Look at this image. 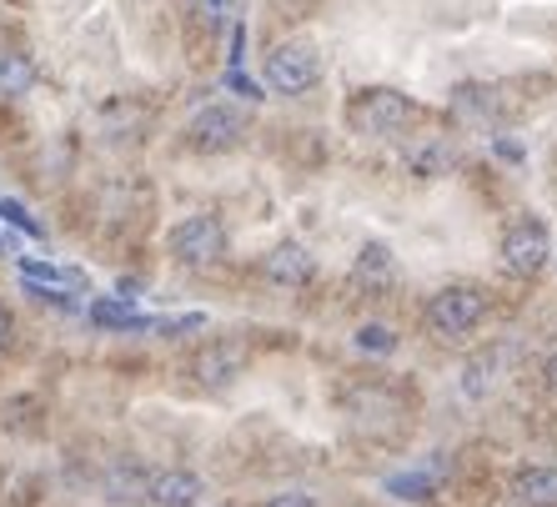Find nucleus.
<instances>
[{
    "label": "nucleus",
    "instance_id": "nucleus-1",
    "mask_svg": "<svg viewBox=\"0 0 557 507\" xmlns=\"http://www.w3.org/2000/svg\"><path fill=\"white\" fill-rule=\"evenodd\" d=\"M347 121L351 131H362L372 141H392V136H407L422 121V111H417L412 96L392 91V86H372V91H362L347 106Z\"/></svg>",
    "mask_w": 557,
    "mask_h": 507
},
{
    "label": "nucleus",
    "instance_id": "nucleus-2",
    "mask_svg": "<svg viewBox=\"0 0 557 507\" xmlns=\"http://www.w3.org/2000/svg\"><path fill=\"white\" fill-rule=\"evenodd\" d=\"M487 322V292L482 286H442L428 301V326L442 342H462Z\"/></svg>",
    "mask_w": 557,
    "mask_h": 507
},
{
    "label": "nucleus",
    "instance_id": "nucleus-3",
    "mask_svg": "<svg viewBox=\"0 0 557 507\" xmlns=\"http://www.w3.org/2000/svg\"><path fill=\"white\" fill-rule=\"evenodd\" d=\"M322 81V51L311 40L292 36V40H276L267 51V86L282 96H301Z\"/></svg>",
    "mask_w": 557,
    "mask_h": 507
},
{
    "label": "nucleus",
    "instance_id": "nucleus-4",
    "mask_svg": "<svg viewBox=\"0 0 557 507\" xmlns=\"http://www.w3.org/2000/svg\"><path fill=\"white\" fill-rule=\"evenodd\" d=\"M497 257H503V272L507 276L528 282V276H537L547 267V257H553V232H547L537 217H522V222H512L503 232V247H497Z\"/></svg>",
    "mask_w": 557,
    "mask_h": 507
},
{
    "label": "nucleus",
    "instance_id": "nucleus-5",
    "mask_svg": "<svg viewBox=\"0 0 557 507\" xmlns=\"http://www.w3.org/2000/svg\"><path fill=\"white\" fill-rule=\"evenodd\" d=\"M247 126H251V116L242 106H207V111H196L191 126H186V146L201 151V157H221V151L242 146Z\"/></svg>",
    "mask_w": 557,
    "mask_h": 507
},
{
    "label": "nucleus",
    "instance_id": "nucleus-6",
    "mask_svg": "<svg viewBox=\"0 0 557 507\" xmlns=\"http://www.w3.org/2000/svg\"><path fill=\"white\" fill-rule=\"evenodd\" d=\"M221 251H226V226L211 211H196V217L171 226V257L182 267H216Z\"/></svg>",
    "mask_w": 557,
    "mask_h": 507
},
{
    "label": "nucleus",
    "instance_id": "nucleus-7",
    "mask_svg": "<svg viewBox=\"0 0 557 507\" xmlns=\"http://www.w3.org/2000/svg\"><path fill=\"white\" fill-rule=\"evenodd\" d=\"M247 342L236 337H221V342H207V347L191 357V378L201 382V387H226V382H236L242 372H247Z\"/></svg>",
    "mask_w": 557,
    "mask_h": 507
},
{
    "label": "nucleus",
    "instance_id": "nucleus-8",
    "mask_svg": "<svg viewBox=\"0 0 557 507\" xmlns=\"http://www.w3.org/2000/svg\"><path fill=\"white\" fill-rule=\"evenodd\" d=\"M261 276L272 286H307L311 276H317V257H311L301 242H276V247L267 251V261H261Z\"/></svg>",
    "mask_w": 557,
    "mask_h": 507
},
{
    "label": "nucleus",
    "instance_id": "nucleus-9",
    "mask_svg": "<svg viewBox=\"0 0 557 507\" xmlns=\"http://www.w3.org/2000/svg\"><path fill=\"white\" fill-rule=\"evenodd\" d=\"M146 497H151L156 507H196V503H201V478H196V472H186V468L151 472Z\"/></svg>",
    "mask_w": 557,
    "mask_h": 507
},
{
    "label": "nucleus",
    "instance_id": "nucleus-10",
    "mask_svg": "<svg viewBox=\"0 0 557 507\" xmlns=\"http://www.w3.org/2000/svg\"><path fill=\"white\" fill-rule=\"evenodd\" d=\"M512 507H557V468H518L507 482Z\"/></svg>",
    "mask_w": 557,
    "mask_h": 507
},
{
    "label": "nucleus",
    "instance_id": "nucleus-11",
    "mask_svg": "<svg viewBox=\"0 0 557 507\" xmlns=\"http://www.w3.org/2000/svg\"><path fill=\"white\" fill-rule=\"evenodd\" d=\"M351 276L362 286H387L392 276H397V251L387 247V242H367L362 251H357V267H351Z\"/></svg>",
    "mask_w": 557,
    "mask_h": 507
},
{
    "label": "nucleus",
    "instance_id": "nucleus-12",
    "mask_svg": "<svg viewBox=\"0 0 557 507\" xmlns=\"http://www.w3.org/2000/svg\"><path fill=\"white\" fill-rule=\"evenodd\" d=\"M21 282L30 286H55V292H86V272H76V267H51V261H26L21 257Z\"/></svg>",
    "mask_w": 557,
    "mask_h": 507
},
{
    "label": "nucleus",
    "instance_id": "nucleus-13",
    "mask_svg": "<svg viewBox=\"0 0 557 507\" xmlns=\"http://www.w3.org/2000/svg\"><path fill=\"white\" fill-rule=\"evenodd\" d=\"M36 86V61L26 51H0V96L15 101V96H26Z\"/></svg>",
    "mask_w": 557,
    "mask_h": 507
},
{
    "label": "nucleus",
    "instance_id": "nucleus-14",
    "mask_svg": "<svg viewBox=\"0 0 557 507\" xmlns=\"http://www.w3.org/2000/svg\"><path fill=\"white\" fill-rule=\"evenodd\" d=\"M236 15H242V0H191V21L207 36H221L226 26H236Z\"/></svg>",
    "mask_w": 557,
    "mask_h": 507
},
{
    "label": "nucleus",
    "instance_id": "nucleus-15",
    "mask_svg": "<svg viewBox=\"0 0 557 507\" xmlns=\"http://www.w3.org/2000/svg\"><path fill=\"white\" fill-rule=\"evenodd\" d=\"M146 472L136 468V462H121L116 472H106V493H111V503L116 507H126V503H141L146 497Z\"/></svg>",
    "mask_w": 557,
    "mask_h": 507
},
{
    "label": "nucleus",
    "instance_id": "nucleus-16",
    "mask_svg": "<svg viewBox=\"0 0 557 507\" xmlns=\"http://www.w3.org/2000/svg\"><path fill=\"white\" fill-rule=\"evenodd\" d=\"M91 322H96V326H116V332H146V326H151V317L131 312L126 301L101 297V301H91Z\"/></svg>",
    "mask_w": 557,
    "mask_h": 507
},
{
    "label": "nucleus",
    "instance_id": "nucleus-17",
    "mask_svg": "<svg viewBox=\"0 0 557 507\" xmlns=\"http://www.w3.org/2000/svg\"><path fill=\"white\" fill-rule=\"evenodd\" d=\"M493 106H497V96L487 91V86H457V91H453V116H457V121H482V116H493Z\"/></svg>",
    "mask_w": 557,
    "mask_h": 507
},
{
    "label": "nucleus",
    "instance_id": "nucleus-18",
    "mask_svg": "<svg viewBox=\"0 0 557 507\" xmlns=\"http://www.w3.org/2000/svg\"><path fill=\"white\" fill-rule=\"evenodd\" d=\"M432 487H437V478H432L428 468H422V472H403V478H387V493L392 497H407V503H422V497H432Z\"/></svg>",
    "mask_w": 557,
    "mask_h": 507
},
{
    "label": "nucleus",
    "instance_id": "nucleus-19",
    "mask_svg": "<svg viewBox=\"0 0 557 507\" xmlns=\"http://www.w3.org/2000/svg\"><path fill=\"white\" fill-rule=\"evenodd\" d=\"M357 351H367V357H392V351H397V332L382 322H367L362 332H357Z\"/></svg>",
    "mask_w": 557,
    "mask_h": 507
},
{
    "label": "nucleus",
    "instance_id": "nucleus-20",
    "mask_svg": "<svg viewBox=\"0 0 557 507\" xmlns=\"http://www.w3.org/2000/svg\"><path fill=\"white\" fill-rule=\"evenodd\" d=\"M447 166H453V151H447L442 141L417 146V151H412V171H417V176H437V171H447Z\"/></svg>",
    "mask_w": 557,
    "mask_h": 507
},
{
    "label": "nucleus",
    "instance_id": "nucleus-21",
    "mask_svg": "<svg viewBox=\"0 0 557 507\" xmlns=\"http://www.w3.org/2000/svg\"><path fill=\"white\" fill-rule=\"evenodd\" d=\"M0 222H11L15 232H26L30 242H40V236H46V232H40V222L30 217L26 207H21V201H0Z\"/></svg>",
    "mask_w": 557,
    "mask_h": 507
},
{
    "label": "nucleus",
    "instance_id": "nucleus-22",
    "mask_svg": "<svg viewBox=\"0 0 557 507\" xmlns=\"http://www.w3.org/2000/svg\"><path fill=\"white\" fill-rule=\"evenodd\" d=\"M493 367H497V357H482V362L467 367V372H462V392H467V397L487 392V382H493Z\"/></svg>",
    "mask_w": 557,
    "mask_h": 507
},
{
    "label": "nucleus",
    "instance_id": "nucleus-23",
    "mask_svg": "<svg viewBox=\"0 0 557 507\" xmlns=\"http://www.w3.org/2000/svg\"><path fill=\"white\" fill-rule=\"evenodd\" d=\"M267 507H322V503H317L311 493H276Z\"/></svg>",
    "mask_w": 557,
    "mask_h": 507
},
{
    "label": "nucleus",
    "instance_id": "nucleus-24",
    "mask_svg": "<svg viewBox=\"0 0 557 507\" xmlns=\"http://www.w3.org/2000/svg\"><path fill=\"white\" fill-rule=\"evenodd\" d=\"M11 337H15V322H11V312H5V307H0V351L11 347Z\"/></svg>",
    "mask_w": 557,
    "mask_h": 507
},
{
    "label": "nucleus",
    "instance_id": "nucleus-25",
    "mask_svg": "<svg viewBox=\"0 0 557 507\" xmlns=\"http://www.w3.org/2000/svg\"><path fill=\"white\" fill-rule=\"evenodd\" d=\"M497 157H507V161H522V146H518V141H497Z\"/></svg>",
    "mask_w": 557,
    "mask_h": 507
},
{
    "label": "nucleus",
    "instance_id": "nucleus-26",
    "mask_svg": "<svg viewBox=\"0 0 557 507\" xmlns=\"http://www.w3.org/2000/svg\"><path fill=\"white\" fill-rule=\"evenodd\" d=\"M543 378H547V387H553V392H557V351H553V357H547V367H543Z\"/></svg>",
    "mask_w": 557,
    "mask_h": 507
},
{
    "label": "nucleus",
    "instance_id": "nucleus-27",
    "mask_svg": "<svg viewBox=\"0 0 557 507\" xmlns=\"http://www.w3.org/2000/svg\"><path fill=\"white\" fill-rule=\"evenodd\" d=\"M297 5H317V0H297Z\"/></svg>",
    "mask_w": 557,
    "mask_h": 507
},
{
    "label": "nucleus",
    "instance_id": "nucleus-28",
    "mask_svg": "<svg viewBox=\"0 0 557 507\" xmlns=\"http://www.w3.org/2000/svg\"><path fill=\"white\" fill-rule=\"evenodd\" d=\"M0 251H5V236H0Z\"/></svg>",
    "mask_w": 557,
    "mask_h": 507
}]
</instances>
